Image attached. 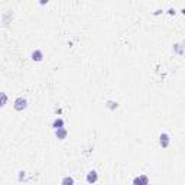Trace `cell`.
<instances>
[{
	"mask_svg": "<svg viewBox=\"0 0 185 185\" xmlns=\"http://www.w3.org/2000/svg\"><path fill=\"white\" fill-rule=\"evenodd\" d=\"M67 135H68V130H67L65 127H61V129H57L55 130V136L60 139V140H64L67 138Z\"/></svg>",
	"mask_w": 185,
	"mask_h": 185,
	"instance_id": "4",
	"label": "cell"
},
{
	"mask_svg": "<svg viewBox=\"0 0 185 185\" xmlns=\"http://www.w3.org/2000/svg\"><path fill=\"white\" fill-rule=\"evenodd\" d=\"M52 127L57 130V129H61V127H64V120L62 119H55L52 123Z\"/></svg>",
	"mask_w": 185,
	"mask_h": 185,
	"instance_id": "6",
	"label": "cell"
},
{
	"mask_svg": "<svg viewBox=\"0 0 185 185\" xmlns=\"http://www.w3.org/2000/svg\"><path fill=\"white\" fill-rule=\"evenodd\" d=\"M159 143H161L162 148H168V146H169V135L161 133V136H159Z\"/></svg>",
	"mask_w": 185,
	"mask_h": 185,
	"instance_id": "3",
	"label": "cell"
},
{
	"mask_svg": "<svg viewBox=\"0 0 185 185\" xmlns=\"http://www.w3.org/2000/svg\"><path fill=\"white\" fill-rule=\"evenodd\" d=\"M140 179H142V184H143V185L149 184V178H148L146 175H140Z\"/></svg>",
	"mask_w": 185,
	"mask_h": 185,
	"instance_id": "9",
	"label": "cell"
},
{
	"mask_svg": "<svg viewBox=\"0 0 185 185\" xmlns=\"http://www.w3.org/2000/svg\"><path fill=\"white\" fill-rule=\"evenodd\" d=\"M107 104H109V107H110V109H114V107H117V103H113V101H109Z\"/></svg>",
	"mask_w": 185,
	"mask_h": 185,
	"instance_id": "11",
	"label": "cell"
},
{
	"mask_svg": "<svg viewBox=\"0 0 185 185\" xmlns=\"http://www.w3.org/2000/svg\"><path fill=\"white\" fill-rule=\"evenodd\" d=\"M133 185H143V184H142V179H140V177H136V178L133 179Z\"/></svg>",
	"mask_w": 185,
	"mask_h": 185,
	"instance_id": "10",
	"label": "cell"
},
{
	"mask_svg": "<svg viewBox=\"0 0 185 185\" xmlns=\"http://www.w3.org/2000/svg\"><path fill=\"white\" fill-rule=\"evenodd\" d=\"M61 185H74V178L73 177H64L61 181Z\"/></svg>",
	"mask_w": 185,
	"mask_h": 185,
	"instance_id": "7",
	"label": "cell"
},
{
	"mask_svg": "<svg viewBox=\"0 0 185 185\" xmlns=\"http://www.w3.org/2000/svg\"><path fill=\"white\" fill-rule=\"evenodd\" d=\"M168 13H169V15H175V10H174V9H169V10H168Z\"/></svg>",
	"mask_w": 185,
	"mask_h": 185,
	"instance_id": "12",
	"label": "cell"
},
{
	"mask_svg": "<svg viewBox=\"0 0 185 185\" xmlns=\"http://www.w3.org/2000/svg\"><path fill=\"white\" fill-rule=\"evenodd\" d=\"M99 181V174L96 171H90L87 174V182L88 184H96Z\"/></svg>",
	"mask_w": 185,
	"mask_h": 185,
	"instance_id": "2",
	"label": "cell"
},
{
	"mask_svg": "<svg viewBox=\"0 0 185 185\" xmlns=\"http://www.w3.org/2000/svg\"><path fill=\"white\" fill-rule=\"evenodd\" d=\"M148 185H151V184H148Z\"/></svg>",
	"mask_w": 185,
	"mask_h": 185,
	"instance_id": "13",
	"label": "cell"
},
{
	"mask_svg": "<svg viewBox=\"0 0 185 185\" xmlns=\"http://www.w3.org/2000/svg\"><path fill=\"white\" fill-rule=\"evenodd\" d=\"M13 107H15V110H18V112H23L28 107V100L23 99V97H18V99L15 100Z\"/></svg>",
	"mask_w": 185,
	"mask_h": 185,
	"instance_id": "1",
	"label": "cell"
},
{
	"mask_svg": "<svg viewBox=\"0 0 185 185\" xmlns=\"http://www.w3.org/2000/svg\"><path fill=\"white\" fill-rule=\"evenodd\" d=\"M7 103V96L6 92H0V107H5Z\"/></svg>",
	"mask_w": 185,
	"mask_h": 185,
	"instance_id": "8",
	"label": "cell"
},
{
	"mask_svg": "<svg viewBox=\"0 0 185 185\" xmlns=\"http://www.w3.org/2000/svg\"><path fill=\"white\" fill-rule=\"evenodd\" d=\"M31 57H32V60H33V61H36V62H41V61L44 60V54H42V51H39V49L33 51Z\"/></svg>",
	"mask_w": 185,
	"mask_h": 185,
	"instance_id": "5",
	"label": "cell"
}]
</instances>
